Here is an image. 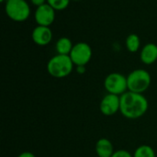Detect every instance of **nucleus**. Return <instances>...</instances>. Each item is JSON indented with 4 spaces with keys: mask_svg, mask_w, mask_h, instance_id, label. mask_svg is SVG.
<instances>
[{
    "mask_svg": "<svg viewBox=\"0 0 157 157\" xmlns=\"http://www.w3.org/2000/svg\"><path fill=\"white\" fill-rule=\"evenodd\" d=\"M148 100L143 95L127 91L121 96L120 111L127 119L136 120L143 117L148 110Z\"/></svg>",
    "mask_w": 157,
    "mask_h": 157,
    "instance_id": "f257e3e1",
    "label": "nucleus"
},
{
    "mask_svg": "<svg viewBox=\"0 0 157 157\" xmlns=\"http://www.w3.org/2000/svg\"><path fill=\"white\" fill-rule=\"evenodd\" d=\"M74 65L69 55L56 54L49 60L47 71L54 78H64L72 73Z\"/></svg>",
    "mask_w": 157,
    "mask_h": 157,
    "instance_id": "f03ea898",
    "label": "nucleus"
},
{
    "mask_svg": "<svg viewBox=\"0 0 157 157\" xmlns=\"http://www.w3.org/2000/svg\"><path fill=\"white\" fill-rule=\"evenodd\" d=\"M151 82V75L144 69H135L127 76L128 90L134 93H144L149 88Z\"/></svg>",
    "mask_w": 157,
    "mask_h": 157,
    "instance_id": "7ed1b4c3",
    "label": "nucleus"
},
{
    "mask_svg": "<svg viewBox=\"0 0 157 157\" xmlns=\"http://www.w3.org/2000/svg\"><path fill=\"white\" fill-rule=\"evenodd\" d=\"M5 11L7 17L17 22H23L30 15V7L26 0H6Z\"/></svg>",
    "mask_w": 157,
    "mask_h": 157,
    "instance_id": "20e7f679",
    "label": "nucleus"
},
{
    "mask_svg": "<svg viewBox=\"0 0 157 157\" xmlns=\"http://www.w3.org/2000/svg\"><path fill=\"white\" fill-rule=\"evenodd\" d=\"M104 86L109 94L121 97L128 90L127 77L120 73H111L105 78Z\"/></svg>",
    "mask_w": 157,
    "mask_h": 157,
    "instance_id": "39448f33",
    "label": "nucleus"
},
{
    "mask_svg": "<svg viewBox=\"0 0 157 157\" xmlns=\"http://www.w3.org/2000/svg\"><path fill=\"white\" fill-rule=\"evenodd\" d=\"M69 56L75 65L86 66L92 58V49L86 42H77L74 44Z\"/></svg>",
    "mask_w": 157,
    "mask_h": 157,
    "instance_id": "423d86ee",
    "label": "nucleus"
},
{
    "mask_svg": "<svg viewBox=\"0 0 157 157\" xmlns=\"http://www.w3.org/2000/svg\"><path fill=\"white\" fill-rule=\"evenodd\" d=\"M55 11L49 4L38 6L34 13V18L39 26L50 27L55 19Z\"/></svg>",
    "mask_w": 157,
    "mask_h": 157,
    "instance_id": "0eeeda50",
    "label": "nucleus"
},
{
    "mask_svg": "<svg viewBox=\"0 0 157 157\" xmlns=\"http://www.w3.org/2000/svg\"><path fill=\"white\" fill-rule=\"evenodd\" d=\"M121 108V97L113 94L106 95L99 104L100 112L105 116L115 115Z\"/></svg>",
    "mask_w": 157,
    "mask_h": 157,
    "instance_id": "6e6552de",
    "label": "nucleus"
},
{
    "mask_svg": "<svg viewBox=\"0 0 157 157\" xmlns=\"http://www.w3.org/2000/svg\"><path fill=\"white\" fill-rule=\"evenodd\" d=\"M31 37L35 44L39 46H46L51 43L52 40V31L50 27L38 25L32 30Z\"/></svg>",
    "mask_w": 157,
    "mask_h": 157,
    "instance_id": "1a4fd4ad",
    "label": "nucleus"
},
{
    "mask_svg": "<svg viewBox=\"0 0 157 157\" xmlns=\"http://www.w3.org/2000/svg\"><path fill=\"white\" fill-rule=\"evenodd\" d=\"M141 61L147 65L153 64L157 61V45L155 43H147L144 45L140 53Z\"/></svg>",
    "mask_w": 157,
    "mask_h": 157,
    "instance_id": "9d476101",
    "label": "nucleus"
},
{
    "mask_svg": "<svg viewBox=\"0 0 157 157\" xmlns=\"http://www.w3.org/2000/svg\"><path fill=\"white\" fill-rule=\"evenodd\" d=\"M96 153L98 157H111L114 154L112 143L107 138L99 139L96 144Z\"/></svg>",
    "mask_w": 157,
    "mask_h": 157,
    "instance_id": "9b49d317",
    "label": "nucleus"
},
{
    "mask_svg": "<svg viewBox=\"0 0 157 157\" xmlns=\"http://www.w3.org/2000/svg\"><path fill=\"white\" fill-rule=\"evenodd\" d=\"M73 47H74L73 42L71 41L69 38H66V37L60 38L55 44V50L57 52V54L69 55Z\"/></svg>",
    "mask_w": 157,
    "mask_h": 157,
    "instance_id": "f8f14e48",
    "label": "nucleus"
},
{
    "mask_svg": "<svg viewBox=\"0 0 157 157\" xmlns=\"http://www.w3.org/2000/svg\"><path fill=\"white\" fill-rule=\"evenodd\" d=\"M126 48L130 52H137L141 46V40L137 34H130L126 39Z\"/></svg>",
    "mask_w": 157,
    "mask_h": 157,
    "instance_id": "ddd939ff",
    "label": "nucleus"
},
{
    "mask_svg": "<svg viewBox=\"0 0 157 157\" xmlns=\"http://www.w3.org/2000/svg\"><path fill=\"white\" fill-rule=\"evenodd\" d=\"M133 157H156L155 156V150L147 144H143L141 146H139L134 154Z\"/></svg>",
    "mask_w": 157,
    "mask_h": 157,
    "instance_id": "4468645a",
    "label": "nucleus"
},
{
    "mask_svg": "<svg viewBox=\"0 0 157 157\" xmlns=\"http://www.w3.org/2000/svg\"><path fill=\"white\" fill-rule=\"evenodd\" d=\"M71 0H47V4H49L54 10H63L65 9L70 3Z\"/></svg>",
    "mask_w": 157,
    "mask_h": 157,
    "instance_id": "2eb2a0df",
    "label": "nucleus"
},
{
    "mask_svg": "<svg viewBox=\"0 0 157 157\" xmlns=\"http://www.w3.org/2000/svg\"><path fill=\"white\" fill-rule=\"evenodd\" d=\"M111 157H133L132 155V154L127 151V150H123V149H121V150H118L116 152H114V154L112 155Z\"/></svg>",
    "mask_w": 157,
    "mask_h": 157,
    "instance_id": "dca6fc26",
    "label": "nucleus"
},
{
    "mask_svg": "<svg viewBox=\"0 0 157 157\" xmlns=\"http://www.w3.org/2000/svg\"><path fill=\"white\" fill-rule=\"evenodd\" d=\"M30 2H31V4L33 6L38 7V6H42L44 4H46L47 0H30Z\"/></svg>",
    "mask_w": 157,
    "mask_h": 157,
    "instance_id": "f3484780",
    "label": "nucleus"
},
{
    "mask_svg": "<svg viewBox=\"0 0 157 157\" xmlns=\"http://www.w3.org/2000/svg\"><path fill=\"white\" fill-rule=\"evenodd\" d=\"M17 157H36L32 153L30 152H23L21 153Z\"/></svg>",
    "mask_w": 157,
    "mask_h": 157,
    "instance_id": "a211bd4d",
    "label": "nucleus"
},
{
    "mask_svg": "<svg viewBox=\"0 0 157 157\" xmlns=\"http://www.w3.org/2000/svg\"><path fill=\"white\" fill-rule=\"evenodd\" d=\"M76 72L78 74H84L86 72V66L85 65H79V66H76Z\"/></svg>",
    "mask_w": 157,
    "mask_h": 157,
    "instance_id": "6ab92c4d",
    "label": "nucleus"
},
{
    "mask_svg": "<svg viewBox=\"0 0 157 157\" xmlns=\"http://www.w3.org/2000/svg\"><path fill=\"white\" fill-rule=\"evenodd\" d=\"M0 1H1V2H6V0H0Z\"/></svg>",
    "mask_w": 157,
    "mask_h": 157,
    "instance_id": "aec40b11",
    "label": "nucleus"
},
{
    "mask_svg": "<svg viewBox=\"0 0 157 157\" xmlns=\"http://www.w3.org/2000/svg\"><path fill=\"white\" fill-rule=\"evenodd\" d=\"M74 1H80V0H74Z\"/></svg>",
    "mask_w": 157,
    "mask_h": 157,
    "instance_id": "412c9836",
    "label": "nucleus"
}]
</instances>
